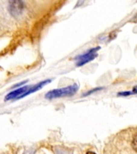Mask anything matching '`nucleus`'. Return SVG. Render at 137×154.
<instances>
[{
  "instance_id": "f257e3e1",
  "label": "nucleus",
  "mask_w": 137,
  "mask_h": 154,
  "mask_svg": "<svg viewBox=\"0 0 137 154\" xmlns=\"http://www.w3.org/2000/svg\"><path fill=\"white\" fill-rule=\"evenodd\" d=\"M104 154H137V126L114 134L107 141Z\"/></svg>"
},
{
  "instance_id": "f03ea898",
  "label": "nucleus",
  "mask_w": 137,
  "mask_h": 154,
  "mask_svg": "<svg viewBox=\"0 0 137 154\" xmlns=\"http://www.w3.org/2000/svg\"><path fill=\"white\" fill-rule=\"evenodd\" d=\"M79 89V86L77 84H73L72 86H68L62 88H56L49 91L45 95L46 99H57V98H62V97H68L73 96Z\"/></svg>"
},
{
  "instance_id": "7ed1b4c3",
  "label": "nucleus",
  "mask_w": 137,
  "mask_h": 154,
  "mask_svg": "<svg viewBox=\"0 0 137 154\" xmlns=\"http://www.w3.org/2000/svg\"><path fill=\"white\" fill-rule=\"evenodd\" d=\"M100 47H96V48H91L90 50H88L84 54L79 56L77 58L78 60H77L76 65L78 67H81V66L85 65L86 63L90 62V61L93 60L98 56V51L100 50Z\"/></svg>"
},
{
  "instance_id": "20e7f679",
  "label": "nucleus",
  "mask_w": 137,
  "mask_h": 154,
  "mask_svg": "<svg viewBox=\"0 0 137 154\" xmlns=\"http://www.w3.org/2000/svg\"><path fill=\"white\" fill-rule=\"evenodd\" d=\"M30 86H26V87H22V88H19L10 93H8L7 96H6V99L5 100H13V99H18L21 95H23L26 91H27V89L29 88Z\"/></svg>"
},
{
  "instance_id": "39448f33",
  "label": "nucleus",
  "mask_w": 137,
  "mask_h": 154,
  "mask_svg": "<svg viewBox=\"0 0 137 154\" xmlns=\"http://www.w3.org/2000/svg\"><path fill=\"white\" fill-rule=\"evenodd\" d=\"M129 95H137V86L132 88V91H124V92H119L118 96H123V97H126Z\"/></svg>"
},
{
  "instance_id": "423d86ee",
  "label": "nucleus",
  "mask_w": 137,
  "mask_h": 154,
  "mask_svg": "<svg viewBox=\"0 0 137 154\" xmlns=\"http://www.w3.org/2000/svg\"><path fill=\"white\" fill-rule=\"evenodd\" d=\"M86 154H96L95 152H93V151H87L86 152Z\"/></svg>"
}]
</instances>
